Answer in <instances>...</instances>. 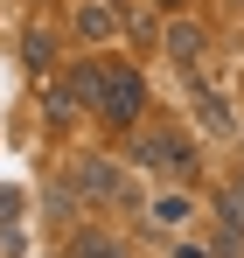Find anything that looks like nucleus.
<instances>
[{"mask_svg": "<svg viewBox=\"0 0 244 258\" xmlns=\"http://www.w3.org/2000/svg\"><path fill=\"white\" fill-rule=\"evenodd\" d=\"M161 49L174 56V63H203V49H209V35L196 28V21H167V35H161Z\"/></svg>", "mask_w": 244, "mask_h": 258, "instance_id": "20e7f679", "label": "nucleus"}, {"mask_svg": "<svg viewBox=\"0 0 244 258\" xmlns=\"http://www.w3.org/2000/svg\"><path fill=\"white\" fill-rule=\"evenodd\" d=\"M189 196H154V203H147V223H154V230H181V223H189Z\"/></svg>", "mask_w": 244, "mask_h": 258, "instance_id": "0eeeda50", "label": "nucleus"}, {"mask_svg": "<svg viewBox=\"0 0 244 258\" xmlns=\"http://www.w3.org/2000/svg\"><path fill=\"white\" fill-rule=\"evenodd\" d=\"M140 105H147L140 70H105V119H112V126H133V119H140Z\"/></svg>", "mask_w": 244, "mask_h": 258, "instance_id": "f03ea898", "label": "nucleus"}, {"mask_svg": "<svg viewBox=\"0 0 244 258\" xmlns=\"http://www.w3.org/2000/svg\"><path fill=\"white\" fill-rule=\"evenodd\" d=\"M112 28H119V14H112L105 0H84L77 7V35L84 42H112Z\"/></svg>", "mask_w": 244, "mask_h": 258, "instance_id": "39448f33", "label": "nucleus"}, {"mask_svg": "<svg viewBox=\"0 0 244 258\" xmlns=\"http://www.w3.org/2000/svg\"><path fill=\"white\" fill-rule=\"evenodd\" d=\"M35 70H49V56H56V42H49V28H28V49H21Z\"/></svg>", "mask_w": 244, "mask_h": 258, "instance_id": "9d476101", "label": "nucleus"}, {"mask_svg": "<svg viewBox=\"0 0 244 258\" xmlns=\"http://www.w3.org/2000/svg\"><path fill=\"white\" fill-rule=\"evenodd\" d=\"M223 216H237V223H244V168L223 181Z\"/></svg>", "mask_w": 244, "mask_h": 258, "instance_id": "9b49d317", "label": "nucleus"}, {"mask_svg": "<svg viewBox=\"0 0 244 258\" xmlns=\"http://www.w3.org/2000/svg\"><path fill=\"white\" fill-rule=\"evenodd\" d=\"M133 161H140V168H161V174H189L196 168V147H189L181 133H167V126H147L133 140Z\"/></svg>", "mask_w": 244, "mask_h": 258, "instance_id": "f257e3e1", "label": "nucleus"}, {"mask_svg": "<svg viewBox=\"0 0 244 258\" xmlns=\"http://www.w3.org/2000/svg\"><path fill=\"white\" fill-rule=\"evenodd\" d=\"M63 84H70V98H77V105H98V112H105V70L77 63V70H63Z\"/></svg>", "mask_w": 244, "mask_h": 258, "instance_id": "423d86ee", "label": "nucleus"}, {"mask_svg": "<svg viewBox=\"0 0 244 258\" xmlns=\"http://www.w3.org/2000/svg\"><path fill=\"white\" fill-rule=\"evenodd\" d=\"M70 258H126V244L112 230H77V237H70Z\"/></svg>", "mask_w": 244, "mask_h": 258, "instance_id": "6e6552de", "label": "nucleus"}, {"mask_svg": "<svg viewBox=\"0 0 244 258\" xmlns=\"http://www.w3.org/2000/svg\"><path fill=\"white\" fill-rule=\"evenodd\" d=\"M154 7H167V14H174V7H181V0H154Z\"/></svg>", "mask_w": 244, "mask_h": 258, "instance_id": "ddd939ff", "label": "nucleus"}, {"mask_svg": "<svg viewBox=\"0 0 244 258\" xmlns=\"http://www.w3.org/2000/svg\"><path fill=\"white\" fill-rule=\"evenodd\" d=\"M77 188L91 196V203H126V174L105 161V154H84L77 161Z\"/></svg>", "mask_w": 244, "mask_h": 258, "instance_id": "7ed1b4c3", "label": "nucleus"}, {"mask_svg": "<svg viewBox=\"0 0 244 258\" xmlns=\"http://www.w3.org/2000/svg\"><path fill=\"white\" fill-rule=\"evenodd\" d=\"M196 119H203V133L230 140V112H223V98H216V91H196Z\"/></svg>", "mask_w": 244, "mask_h": 258, "instance_id": "1a4fd4ad", "label": "nucleus"}, {"mask_svg": "<svg viewBox=\"0 0 244 258\" xmlns=\"http://www.w3.org/2000/svg\"><path fill=\"white\" fill-rule=\"evenodd\" d=\"M223 258H244V223L237 216H223Z\"/></svg>", "mask_w": 244, "mask_h": 258, "instance_id": "f8f14e48", "label": "nucleus"}]
</instances>
